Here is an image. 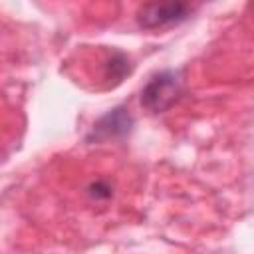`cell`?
<instances>
[{"label": "cell", "instance_id": "1", "mask_svg": "<svg viewBox=\"0 0 254 254\" xmlns=\"http://www.w3.org/2000/svg\"><path fill=\"white\" fill-rule=\"evenodd\" d=\"M183 93L179 71H161L153 75L141 91V105L153 113L167 111Z\"/></svg>", "mask_w": 254, "mask_h": 254}, {"label": "cell", "instance_id": "2", "mask_svg": "<svg viewBox=\"0 0 254 254\" xmlns=\"http://www.w3.org/2000/svg\"><path fill=\"white\" fill-rule=\"evenodd\" d=\"M192 14V6L189 2H151L143 4L137 12V22L145 30L167 28L187 20Z\"/></svg>", "mask_w": 254, "mask_h": 254}, {"label": "cell", "instance_id": "3", "mask_svg": "<svg viewBox=\"0 0 254 254\" xmlns=\"http://www.w3.org/2000/svg\"><path fill=\"white\" fill-rule=\"evenodd\" d=\"M133 127V117L125 107H115L109 113H105L91 129L87 141H107V139H117L129 133Z\"/></svg>", "mask_w": 254, "mask_h": 254}]
</instances>
